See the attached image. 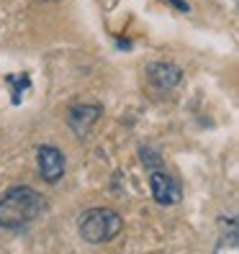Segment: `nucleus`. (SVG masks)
Wrapping results in <instances>:
<instances>
[{
	"label": "nucleus",
	"mask_w": 239,
	"mask_h": 254,
	"mask_svg": "<svg viewBox=\"0 0 239 254\" xmlns=\"http://www.w3.org/2000/svg\"><path fill=\"white\" fill-rule=\"evenodd\" d=\"M36 159H39V175L47 183H57L65 175V157L57 146H41Z\"/></svg>",
	"instance_id": "nucleus-3"
},
{
	"label": "nucleus",
	"mask_w": 239,
	"mask_h": 254,
	"mask_svg": "<svg viewBox=\"0 0 239 254\" xmlns=\"http://www.w3.org/2000/svg\"><path fill=\"white\" fill-rule=\"evenodd\" d=\"M139 157H142V162L147 164V167H152V172H155V170H162V157H159V154H155L149 146H142Z\"/></svg>",
	"instance_id": "nucleus-8"
},
{
	"label": "nucleus",
	"mask_w": 239,
	"mask_h": 254,
	"mask_svg": "<svg viewBox=\"0 0 239 254\" xmlns=\"http://www.w3.org/2000/svg\"><path fill=\"white\" fill-rule=\"evenodd\" d=\"M216 254H237V231L234 229L229 231V236L227 234L221 236V242L216 247Z\"/></svg>",
	"instance_id": "nucleus-7"
},
{
	"label": "nucleus",
	"mask_w": 239,
	"mask_h": 254,
	"mask_svg": "<svg viewBox=\"0 0 239 254\" xmlns=\"http://www.w3.org/2000/svg\"><path fill=\"white\" fill-rule=\"evenodd\" d=\"M149 82H152L155 87H159V90H172L175 85H180L183 80V72L180 67H175L170 62H155L149 64Z\"/></svg>",
	"instance_id": "nucleus-5"
},
{
	"label": "nucleus",
	"mask_w": 239,
	"mask_h": 254,
	"mask_svg": "<svg viewBox=\"0 0 239 254\" xmlns=\"http://www.w3.org/2000/svg\"><path fill=\"white\" fill-rule=\"evenodd\" d=\"M170 3H175V8H180V10H188V3H183V0H170Z\"/></svg>",
	"instance_id": "nucleus-9"
},
{
	"label": "nucleus",
	"mask_w": 239,
	"mask_h": 254,
	"mask_svg": "<svg viewBox=\"0 0 239 254\" xmlns=\"http://www.w3.org/2000/svg\"><path fill=\"white\" fill-rule=\"evenodd\" d=\"M124 229V221L111 208H90L80 218V236L90 244H106Z\"/></svg>",
	"instance_id": "nucleus-2"
},
{
	"label": "nucleus",
	"mask_w": 239,
	"mask_h": 254,
	"mask_svg": "<svg viewBox=\"0 0 239 254\" xmlns=\"http://www.w3.org/2000/svg\"><path fill=\"white\" fill-rule=\"evenodd\" d=\"M44 208V200L36 190L31 188H10L3 198H0V226L8 231H16L28 226L31 221L39 218Z\"/></svg>",
	"instance_id": "nucleus-1"
},
{
	"label": "nucleus",
	"mask_w": 239,
	"mask_h": 254,
	"mask_svg": "<svg viewBox=\"0 0 239 254\" xmlns=\"http://www.w3.org/2000/svg\"><path fill=\"white\" fill-rule=\"evenodd\" d=\"M149 185H152V195L159 205H172L180 200V185H177L167 172L155 170L149 177Z\"/></svg>",
	"instance_id": "nucleus-4"
},
{
	"label": "nucleus",
	"mask_w": 239,
	"mask_h": 254,
	"mask_svg": "<svg viewBox=\"0 0 239 254\" xmlns=\"http://www.w3.org/2000/svg\"><path fill=\"white\" fill-rule=\"evenodd\" d=\"M100 113H103L100 106H75L70 111V116H67V121L75 128V133H80V136H82V133H87V128H90L100 118Z\"/></svg>",
	"instance_id": "nucleus-6"
}]
</instances>
